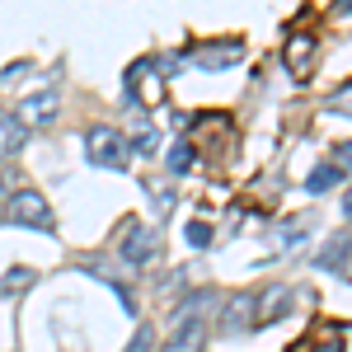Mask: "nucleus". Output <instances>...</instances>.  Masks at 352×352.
<instances>
[{"label":"nucleus","instance_id":"obj_1","mask_svg":"<svg viewBox=\"0 0 352 352\" xmlns=\"http://www.w3.org/2000/svg\"><path fill=\"white\" fill-rule=\"evenodd\" d=\"M5 226H28V230H43V235H52L56 221H52V207H47V197L38 188H19L10 202H5Z\"/></svg>","mask_w":352,"mask_h":352},{"label":"nucleus","instance_id":"obj_19","mask_svg":"<svg viewBox=\"0 0 352 352\" xmlns=\"http://www.w3.org/2000/svg\"><path fill=\"white\" fill-rule=\"evenodd\" d=\"M24 76H28V61H14V66L0 76V85H14V80H24Z\"/></svg>","mask_w":352,"mask_h":352},{"label":"nucleus","instance_id":"obj_3","mask_svg":"<svg viewBox=\"0 0 352 352\" xmlns=\"http://www.w3.org/2000/svg\"><path fill=\"white\" fill-rule=\"evenodd\" d=\"M118 258H122V268L146 272L160 258V230L146 226V221H132V226H127V240L118 244Z\"/></svg>","mask_w":352,"mask_h":352},{"label":"nucleus","instance_id":"obj_5","mask_svg":"<svg viewBox=\"0 0 352 352\" xmlns=\"http://www.w3.org/2000/svg\"><path fill=\"white\" fill-rule=\"evenodd\" d=\"M254 310H258V292H235V296L221 300L217 329L221 333H249L254 329Z\"/></svg>","mask_w":352,"mask_h":352},{"label":"nucleus","instance_id":"obj_18","mask_svg":"<svg viewBox=\"0 0 352 352\" xmlns=\"http://www.w3.org/2000/svg\"><path fill=\"white\" fill-rule=\"evenodd\" d=\"M184 240H188L192 249H207V244H212V226H207V221H192L188 230H184Z\"/></svg>","mask_w":352,"mask_h":352},{"label":"nucleus","instance_id":"obj_17","mask_svg":"<svg viewBox=\"0 0 352 352\" xmlns=\"http://www.w3.org/2000/svg\"><path fill=\"white\" fill-rule=\"evenodd\" d=\"M122 352H155V329H151V324H141V329L132 333V343H127Z\"/></svg>","mask_w":352,"mask_h":352},{"label":"nucleus","instance_id":"obj_9","mask_svg":"<svg viewBox=\"0 0 352 352\" xmlns=\"http://www.w3.org/2000/svg\"><path fill=\"white\" fill-rule=\"evenodd\" d=\"M315 268H324V272H333L338 282H348V230H338V235L324 244V254L315 258Z\"/></svg>","mask_w":352,"mask_h":352},{"label":"nucleus","instance_id":"obj_4","mask_svg":"<svg viewBox=\"0 0 352 352\" xmlns=\"http://www.w3.org/2000/svg\"><path fill=\"white\" fill-rule=\"evenodd\" d=\"M14 118L24 122L28 132H43V127H52L56 118H61V94H56V89H33V94L19 99Z\"/></svg>","mask_w":352,"mask_h":352},{"label":"nucleus","instance_id":"obj_2","mask_svg":"<svg viewBox=\"0 0 352 352\" xmlns=\"http://www.w3.org/2000/svg\"><path fill=\"white\" fill-rule=\"evenodd\" d=\"M85 160L94 164V169H122L127 164V136L109 127V122H99V127H89L85 132Z\"/></svg>","mask_w":352,"mask_h":352},{"label":"nucleus","instance_id":"obj_6","mask_svg":"<svg viewBox=\"0 0 352 352\" xmlns=\"http://www.w3.org/2000/svg\"><path fill=\"white\" fill-rule=\"evenodd\" d=\"M292 310H296V292H292V287H268V292H258L254 329H258V324H277V320L292 315Z\"/></svg>","mask_w":352,"mask_h":352},{"label":"nucleus","instance_id":"obj_11","mask_svg":"<svg viewBox=\"0 0 352 352\" xmlns=\"http://www.w3.org/2000/svg\"><path fill=\"white\" fill-rule=\"evenodd\" d=\"M343 179H348V169H343V164H333V160H324V164H315V169H310L305 192H329V188H338Z\"/></svg>","mask_w":352,"mask_h":352},{"label":"nucleus","instance_id":"obj_15","mask_svg":"<svg viewBox=\"0 0 352 352\" xmlns=\"http://www.w3.org/2000/svg\"><path fill=\"white\" fill-rule=\"evenodd\" d=\"M192 164H197V151H192V141H174V146H169V174H174V179H184Z\"/></svg>","mask_w":352,"mask_h":352},{"label":"nucleus","instance_id":"obj_16","mask_svg":"<svg viewBox=\"0 0 352 352\" xmlns=\"http://www.w3.org/2000/svg\"><path fill=\"white\" fill-rule=\"evenodd\" d=\"M212 292H192L188 300H179V320H184V315H202V310H207V305H212Z\"/></svg>","mask_w":352,"mask_h":352},{"label":"nucleus","instance_id":"obj_8","mask_svg":"<svg viewBox=\"0 0 352 352\" xmlns=\"http://www.w3.org/2000/svg\"><path fill=\"white\" fill-rule=\"evenodd\" d=\"M28 141H33V132H28V127L10 109H0V160H14Z\"/></svg>","mask_w":352,"mask_h":352},{"label":"nucleus","instance_id":"obj_12","mask_svg":"<svg viewBox=\"0 0 352 352\" xmlns=\"http://www.w3.org/2000/svg\"><path fill=\"white\" fill-rule=\"evenodd\" d=\"M230 61H240V43H226V47H202V52L192 56V66H197V71H226Z\"/></svg>","mask_w":352,"mask_h":352},{"label":"nucleus","instance_id":"obj_14","mask_svg":"<svg viewBox=\"0 0 352 352\" xmlns=\"http://www.w3.org/2000/svg\"><path fill=\"white\" fill-rule=\"evenodd\" d=\"M310 56H315V38H310V33H296V38L287 43V61H292V71H310Z\"/></svg>","mask_w":352,"mask_h":352},{"label":"nucleus","instance_id":"obj_13","mask_svg":"<svg viewBox=\"0 0 352 352\" xmlns=\"http://www.w3.org/2000/svg\"><path fill=\"white\" fill-rule=\"evenodd\" d=\"M38 287V268H10L5 277H0V296H24V292H33Z\"/></svg>","mask_w":352,"mask_h":352},{"label":"nucleus","instance_id":"obj_7","mask_svg":"<svg viewBox=\"0 0 352 352\" xmlns=\"http://www.w3.org/2000/svg\"><path fill=\"white\" fill-rule=\"evenodd\" d=\"M160 352H207V324H202V315H184Z\"/></svg>","mask_w":352,"mask_h":352},{"label":"nucleus","instance_id":"obj_10","mask_svg":"<svg viewBox=\"0 0 352 352\" xmlns=\"http://www.w3.org/2000/svg\"><path fill=\"white\" fill-rule=\"evenodd\" d=\"M127 155H141V160L160 155V127H155V122H141V127L127 136Z\"/></svg>","mask_w":352,"mask_h":352}]
</instances>
